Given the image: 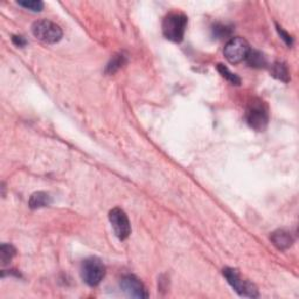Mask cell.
Returning a JSON list of instances; mask_svg holds the SVG:
<instances>
[{
  "instance_id": "6da1fadb",
  "label": "cell",
  "mask_w": 299,
  "mask_h": 299,
  "mask_svg": "<svg viewBox=\"0 0 299 299\" xmlns=\"http://www.w3.org/2000/svg\"><path fill=\"white\" fill-rule=\"evenodd\" d=\"M187 27V17L184 13L172 12L162 20V33L166 39L181 42Z\"/></svg>"
},
{
  "instance_id": "7a4b0ae2",
  "label": "cell",
  "mask_w": 299,
  "mask_h": 299,
  "mask_svg": "<svg viewBox=\"0 0 299 299\" xmlns=\"http://www.w3.org/2000/svg\"><path fill=\"white\" fill-rule=\"evenodd\" d=\"M32 33L37 40L45 44H56L62 39V29L58 24L51 20L35 21L32 26Z\"/></svg>"
},
{
  "instance_id": "3957f363",
  "label": "cell",
  "mask_w": 299,
  "mask_h": 299,
  "mask_svg": "<svg viewBox=\"0 0 299 299\" xmlns=\"http://www.w3.org/2000/svg\"><path fill=\"white\" fill-rule=\"evenodd\" d=\"M223 276L229 283V285L233 287L241 297L247 298H256L259 297V290L251 282L242 279L241 275L238 274L236 269L226 268L223 269Z\"/></svg>"
},
{
  "instance_id": "277c9868",
  "label": "cell",
  "mask_w": 299,
  "mask_h": 299,
  "mask_svg": "<svg viewBox=\"0 0 299 299\" xmlns=\"http://www.w3.org/2000/svg\"><path fill=\"white\" fill-rule=\"evenodd\" d=\"M82 279L89 286H96L103 281L105 276V267L97 257H89L83 261L81 267Z\"/></svg>"
},
{
  "instance_id": "5b68a950",
  "label": "cell",
  "mask_w": 299,
  "mask_h": 299,
  "mask_svg": "<svg viewBox=\"0 0 299 299\" xmlns=\"http://www.w3.org/2000/svg\"><path fill=\"white\" fill-rule=\"evenodd\" d=\"M245 119L249 126L256 131H263L269 122L268 109L266 104L260 100H253L247 109Z\"/></svg>"
},
{
  "instance_id": "8992f818",
  "label": "cell",
  "mask_w": 299,
  "mask_h": 299,
  "mask_svg": "<svg viewBox=\"0 0 299 299\" xmlns=\"http://www.w3.org/2000/svg\"><path fill=\"white\" fill-rule=\"evenodd\" d=\"M249 52H250V46L243 37H233L226 44L223 49L225 58L233 64L240 63L247 59Z\"/></svg>"
},
{
  "instance_id": "52a82bcc",
  "label": "cell",
  "mask_w": 299,
  "mask_h": 299,
  "mask_svg": "<svg viewBox=\"0 0 299 299\" xmlns=\"http://www.w3.org/2000/svg\"><path fill=\"white\" fill-rule=\"evenodd\" d=\"M109 220L112 226L115 235L120 241L126 240L131 234V225L125 211L120 208H113L109 213Z\"/></svg>"
},
{
  "instance_id": "ba28073f",
  "label": "cell",
  "mask_w": 299,
  "mask_h": 299,
  "mask_svg": "<svg viewBox=\"0 0 299 299\" xmlns=\"http://www.w3.org/2000/svg\"><path fill=\"white\" fill-rule=\"evenodd\" d=\"M120 289L131 298H147L149 293L144 284L134 275H126L120 279Z\"/></svg>"
},
{
  "instance_id": "9c48e42d",
  "label": "cell",
  "mask_w": 299,
  "mask_h": 299,
  "mask_svg": "<svg viewBox=\"0 0 299 299\" xmlns=\"http://www.w3.org/2000/svg\"><path fill=\"white\" fill-rule=\"evenodd\" d=\"M270 240L274 245L279 250H286L290 247H292L294 243V237L289 230L286 229H277L271 234Z\"/></svg>"
},
{
  "instance_id": "30bf717a",
  "label": "cell",
  "mask_w": 299,
  "mask_h": 299,
  "mask_svg": "<svg viewBox=\"0 0 299 299\" xmlns=\"http://www.w3.org/2000/svg\"><path fill=\"white\" fill-rule=\"evenodd\" d=\"M52 198L51 195L46 192H35L29 198L28 205L32 209H39V208H45L51 206Z\"/></svg>"
},
{
  "instance_id": "8fae6325",
  "label": "cell",
  "mask_w": 299,
  "mask_h": 299,
  "mask_svg": "<svg viewBox=\"0 0 299 299\" xmlns=\"http://www.w3.org/2000/svg\"><path fill=\"white\" fill-rule=\"evenodd\" d=\"M270 73L275 78L279 79V81L287 83L290 81V74L287 70V67L283 62H275L271 66Z\"/></svg>"
},
{
  "instance_id": "7c38bea8",
  "label": "cell",
  "mask_w": 299,
  "mask_h": 299,
  "mask_svg": "<svg viewBox=\"0 0 299 299\" xmlns=\"http://www.w3.org/2000/svg\"><path fill=\"white\" fill-rule=\"evenodd\" d=\"M245 61L248 62L249 66L253 68H263L267 66L266 58H264V55L259 51H251L250 49Z\"/></svg>"
},
{
  "instance_id": "4fadbf2b",
  "label": "cell",
  "mask_w": 299,
  "mask_h": 299,
  "mask_svg": "<svg viewBox=\"0 0 299 299\" xmlns=\"http://www.w3.org/2000/svg\"><path fill=\"white\" fill-rule=\"evenodd\" d=\"M16 249L11 244H2L0 247V263L2 266H7L14 256H16Z\"/></svg>"
},
{
  "instance_id": "5bb4252c",
  "label": "cell",
  "mask_w": 299,
  "mask_h": 299,
  "mask_svg": "<svg viewBox=\"0 0 299 299\" xmlns=\"http://www.w3.org/2000/svg\"><path fill=\"white\" fill-rule=\"evenodd\" d=\"M125 63V56H123L122 54L119 55H115L111 59L110 63L108 64L107 67V73L108 74H115L117 70L120 69L123 67V64Z\"/></svg>"
},
{
  "instance_id": "9a60e30c",
  "label": "cell",
  "mask_w": 299,
  "mask_h": 299,
  "mask_svg": "<svg viewBox=\"0 0 299 299\" xmlns=\"http://www.w3.org/2000/svg\"><path fill=\"white\" fill-rule=\"evenodd\" d=\"M218 70H219V73H220L222 76L227 79V81H229L230 83H232V84H235V86L241 84V78L238 77L236 74L230 73L228 68L223 66V64H218Z\"/></svg>"
},
{
  "instance_id": "2e32d148",
  "label": "cell",
  "mask_w": 299,
  "mask_h": 299,
  "mask_svg": "<svg viewBox=\"0 0 299 299\" xmlns=\"http://www.w3.org/2000/svg\"><path fill=\"white\" fill-rule=\"evenodd\" d=\"M18 4L19 6L32 11V12H41L45 6L44 3L40 0H24V2H18Z\"/></svg>"
},
{
  "instance_id": "e0dca14e",
  "label": "cell",
  "mask_w": 299,
  "mask_h": 299,
  "mask_svg": "<svg viewBox=\"0 0 299 299\" xmlns=\"http://www.w3.org/2000/svg\"><path fill=\"white\" fill-rule=\"evenodd\" d=\"M232 31H233L232 27H229V26L223 25V24H217L214 25L213 27V34L215 37H218V39H223V37L229 36L230 34H232Z\"/></svg>"
},
{
  "instance_id": "ac0fdd59",
  "label": "cell",
  "mask_w": 299,
  "mask_h": 299,
  "mask_svg": "<svg viewBox=\"0 0 299 299\" xmlns=\"http://www.w3.org/2000/svg\"><path fill=\"white\" fill-rule=\"evenodd\" d=\"M277 31H278L279 35H281L282 39L284 41H285V44L287 45V46H291V45L293 44V40H292V37H291L290 34L284 31V29L282 27H279V26H277Z\"/></svg>"
},
{
  "instance_id": "d6986e66",
  "label": "cell",
  "mask_w": 299,
  "mask_h": 299,
  "mask_svg": "<svg viewBox=\"0 0 299 299\" xmlns=\"http://www.w3.org/2000/svg\"><path fill=\"white\" fill-rule=\"evenodd\" d=\"M12 41L13 44L18 47H25L26 45H27V40H26L24 36H20V35H13Z\"/></svg>"
}]
</instances>
